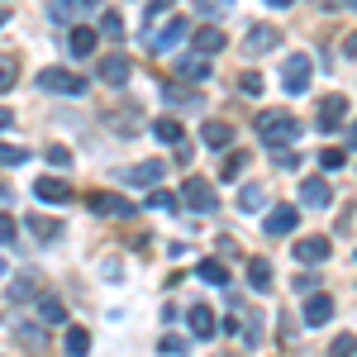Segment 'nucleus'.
<instances>
[{
    "label": "nucleus",
    "mask_w": 357,
    "mask_h": 357,
    "mask_svg": "<svg viewBox=\"0 0 357 357\" xmlns=\"http://www.w3.org/2000/svg\"><path fill=\"white\" fill-rule=\"evenodd\" d=\"M100 33H105V38H124V20H119L114 10H105V15H100Z\"/></svg>",
    "instance_id": "nucleus-35"
},
{
    "label": "nucleus",
    "mask_w": 357,
    "mask_h": 357,
    "mask_svg": "<svg viewBox=\"0 0 357 357\" xmlns=\"http://www.w3.org/2000/svg\"><path fill=\"white\" fill-rule=\"evenodd\" d=\"M43 329L48 324H67V310H62V301H53V296H38V314H33Z\"/></svg>",
    "instance_id": "nucleus-23"
},
{
    "label": "nucleus",
    "mask_w": 357,
    "mask_h": 357,
    "mask_svg": "<svg viewBox=\"0 0 357 357\" xmlns=\"http://www.w3.org/2000/svg\"><path fill=\"white\" fill-rule=\"evenodd\" d=\"M48 162L53 167H72V153H67L62 143H53V148H48Z\"/></svg>",
    "instance_id": "nucleus-40"
},
{
    "label": "nucleus",
    "mask_w": 357,
    "mask_h": 357,
    "mask_svg": "<svg viewBox=\"0 0 357 357\" xmlns=\"http://www.w3.org/2000/svg\"><path fill=\"white\" fill-rule=\"evenodd\" d=\"M248 286H252L257 296L272 291V262H267V257H252V262H248Z\"/></svg>",
    "instance_id": "nucleus-20"
},
{
    "label": "nucleus",
    "mask_w": 357,
    "mask_h": 357,
    "mask_svg": "<svg viewBox=\"0 0 357 357\" xmlns=\"http://www.w3.org/2000/svg\"><path fill=\"white\" fill-rule=\"evenodd\" d=\"M162 353L181 357V353H186V338H181V333H167V338H162Z\"/></svg>",
    "instance_id": "nucleus-39"
},
{
    "label": "nucleus",
    "mask_w": 357,
    "mask_h": 357,
    "mask_svg": "<svg viewBox=\"0 0 357 357\" xmlns=\"http://www.w3.org/2000/svg\"><path fill=\"white\" fill-rule=\"evenodd\" d=\"M296 224H301V210L296 205H276L272 215H267V234H296Z\"/></svg>",
    "instance_id": "nucleus-16"
},
{
    "label": "nucleus",
    "mask_w": 357,
    "mask_h": 357,
    "mask_svg": "<svg viewBox=\"0 0 357 357\" xmlns=\"http://www.w3.org/2000/svg\"><path fill=\"white\" fill-rule=\"evenodd\" d=\"M310 72H314V62L305 53H291L281 62V86H286L291 96H305V91H310Z\"/></svg>",
    "instance_id": "nucleus-4"
},
{
    "label": "nucleus",
    "mask_w": 357,
    "mask_h": 357,
    "mask_svg": "<svg viewBox=\"0 0 357 357\" xmlns=\"http://www.w3.org/2000/svg\"><path fill=\"white\" fill-rule=\"evenodd\" d=\"M238 86H243V96H262V77H257V72H248Z\"/></svg>",
    "instance_id": "nucleus-41"
},
{
    "label": "nucleus",
    "mask_w": 357,
    "mask_h": 357,
    "mask_svg": "<svg viewBox=\"0 0 357 357\" xmlns=\"http://www.w3.org/2000/svg\"><path fill=\"white\" fill-rule=\"evenodd\" d=\"M33 195H38V200H48V205H67V200H72V186H67L62 176H38Z\"/></svg>",
    "instance_id": "nucleus-14"
},
{
    "label": "nucleus",
    "mask_w": 357,
    "mask_h": 357,
    "mask_svg": "<svg viewBox=\"0 0 357 357\" xmlns=\"http://www.w3.org/2000/svg\"><path fill=\"white\" fill-rule=\"evenodd\" d=\"M301 205H305V210H329V205H333L329 181H324V176H305V181H301Z\"/></svg>",
    "instance_id": "nucleus-7"
},
{
    "label": "nucleus",
    "mask_w": 357,
    "mask_h": 357,
    "mask_svg": "<svg viewBox=\"0 0 357 357\" xmlns=\"http://www.w3.org/2000/svg\"><path fill=\"white\" fill-rule=\"evenodd\" d=\"M86 205H91L96 215H134V205H129V200H119V195H110V191L86 195Z\"/></svg>",
    "instance_id": "nucleus-17"
},
{
    "label": "nucleus",
    "mask_w": 357,
    "mask_h": 357,
    "mask_svg": "<svg viewBox=\"0 0 357 357\" xmlns=\"http://www.w3.org/2000/svg\"><path fill=\"white\" fill-rule=\"evenodd\" d=\"M329 319H333V301L324 291H310V301H305V324H310V329H324Z\"/></svg>",
    "instance_id": "nucleus-8"
},
{
    "label": "nucleus",
    "mask_w": 357,
    "mask_h": 357,
    "mask_svg": "<svg viewBox=\"0 0 357 357\" xmlns=\"http://www.w3.org/2000/svg\"><path fill=\"white\" fill-rule=\"evenodd\" d=\"M15 77H20V67H15V57L10 53H0V96L15 86Z\"/></svg>",
    "instance_id": "nucleus-33"
},
{
    "label": "nucleus",
    "mask_w": 357,
    "mask_h": 357,
    "mask_svg": "<svg viewBox=\"0 0 357 357\" xmlns=\"http://www.w3.org/2000/svg\"><path fill=\"white\" fill-rule=\"evenodd\" d=\"M348 148H357V124H348Z\"/></svg>",
    "instance_id": "nucleus-49"
},
{
    "label": "nucleus",
    "mask_w": 357,
    "mask_h": 357,
    "mask_svg": "<svg viewBox=\"0 0 357 357\" xmlns=\"http://www.w3.org/2000/svg\"><path fill=\"white\" fill-rule=\"evenodd\" d=\"M5 24H10V10H0V29H5Z\"/></svg>",
    "instance_id": "nucleus-50"
},
{
    "label": "nucleus",
    "mask_w": 357,
    "mask_h": 357,
    "mask_svg": "<svg viewBox=\"0 0 357 357\" xmlns=\"http://www.w3.org/2000/svg\"><path fill=\"white\" fill-rule=\"evenodd\" d=\"M257 138L267 148H286V143L301 138V124H296V114H286V110H262L257 114Z\"/></svg>",
    "instance_id": "nucleus-1"
},
{
    "label": "nucleus",
    "mask_w": 357,
    "mask_h": 357,
    "mask_svg": "<svg viewBox=\"0 0 357 357\" xmlns=\"http://www.w3.org/2000/svg\"><path fill=\"white\" fill-rule=\"evenodd\" d=\"M15 229H20V224L10 220V215H0V243H10V238H15Z\"/></svg>",
    "instance_id": "nucleus-42"
},
{
    "label": "nucleus",
    "mask_w": 357,
    "mask_h": 357,
    "mask_svg": "<svg viewBox=\"0 0 357 357\" xmlns=\"http://www.w3.org/2000/svg\"><path fill=\"white\" fill-rule=\"evenodd\" d=\"M91 10H96V0H53L48 5V20L53 24H72L77 15H91Z\"/></svg>",
    "instance_id": "nucleus-11"
},
{
    "label": "nucleus",
    "mask_w": 357,
    "mask_h": 357,
    "mask_svg": "<svg viewBox=\"0 0 357 357\" xmlns=\"http://www.w3.org/2000/svg\"><path fill=\"white\" fill-rule=\"evenodd\" d=\"M0 276H5V262H0Z\"/></svg>",
    "instance_id": "nucleus-52"
},
{
    "label": "nucleus",
    "mask_w": 357,
    "mask_h": 357,
    "mask_svg": "<svg viewBox=\"0 0 357 357\" xmlns=\"http://www.w3.org/2000/svg\"><path fill=\"white\" fill-rule=\"evenodd\" d=\"M186 33H191V24H186V20H167V24H162V33L153 38V53H158V57H162V53H172V48H176V43H181Z\"/></svg>",
    "instance_id": "nucleus-13"
},
{
    "label": "nucleus",
    "mask_w": 357,
    "mask_h": 357,
    "mask_svg": "<svg viewBox=\"0 0 357 357\" xmlns=\"http://www.w3.org/2000/svg\"><path fill=\"white\" fill-rule=\"evenodd\" d=\"M243 167H248V153H229L220 167V181H238L243 176Z\"/></svg>",
    "instance_id": "nucleus-30"
},
{
    "label": "nucleus",
    "mask_w": 357,
    "mask_h": 357,
    "mask_svg": "<svg viewBox=\"0 0 357 357\" xmlns=\"http://www.w3.org/2000/svg\"><path fill=\"white\" fill-rule=\"evenodd\" d=\"M272 158H276V167H286V172H296V167H301V158L291 153V143H286V148H272Z\"/></svg>",
    "instance_id": "nucleus-36"
},
{
    "label": "nucleus",
    "mask_w": 357,
    "mask_h": 357,
    "mask_svg": "<svg viewBox=\"0 0 357 357\" xmlns=\"http://www.w3.org/2000/svg\"><path fill=\"white\" fill-rule=\"evenodd\" d=\"M10 200H15V195H10V186L0 181V205H10Z\"/></svg>",
    "instance_id": "nucleus-47"
},
{
    "label": "nucleus",
    "mask_w": 357,
    "mask_h": 357,
    "mask_svg": "<svg viewBox=\"0 0 357 357\" xmlns=\"http://www.w3.org/2000/svg\"><path fill=\"white\" fill-rule=\"evenodd\" d=\"M10 124H15V119H10V110H5V105H0V129H10Z\"/></svg>",
    "instance_id": "nucleus-48"
},
{
    "label": "nucleus",
    "mask_w": 357,
    "mask_h": 357,
    "mask_svg": "<svg viewBox=\"0 0 357 357\" xmlns=\"http://www.w3.org/2000/svg\"><path fill=\"white\" fill-rule=\"evenodd\" d=\"M276 43H281V33H276V24H252L243 33V53L248 57H262V53H272Z\"/></svg>",
    "instance_id": "nucleus-5"
},
{
    "label": "nucleus",
    "mask_w": 357,
    "mask_h": 357,
    "mask_svg": "<svg viewBox=\"0 0 357 357\" xmlns=\"http://www.w3.org/2000/svg\"><path fill=\"white\" fill-rule=\"evenodd\" d=\"M162 167L167 162H138V167H129V172H119V181H124V186H158V181H162Z\"/></svg>",
    "instance_id": "nucleus-12"
},
{
    "label": "nucleus",
    "mask_w": 357,
    "mask_h": 357,
    "mask_svg": "<svg viewBox=\"0 0 357 357\" xmlns=\"http://www.w3.org/2000/svg\"><path fill=\"white\" fill-rule=\"evenodd\" d=\"M172 5H176V0H148V10H143V15H148V24H158V20H162Z\"/></svg>",
    "instance_id": "nucleus-38"
},
{
    "label": "nucleus",
    "mask_w": 357,
    "mask_h": 357,
    "mask_svg": "<svg viewBox=\"0 0 357 357\" xmlns=\"http://www.w3.org/2000/svg\"><path fill=\"white\" fill-rule=\"evenodd\" d=\"M348 10H357V0H348Z\"/></svg>",
    "instance_id": "nucleus-51"
},
{
    "label": "nucleus",
    "mask_w": 357,
    "mask_h": 357,
    "mask_svg": "<svg viewBox=\"0 0 357 357\" xmlns=\"http://www.w3.org/2000/svg\"><path fill=\"white\" fill-rule=\"evenodd\" d=\"M62 343H67V353H72V357L91 353V333H86V329H67V338H62Z\"/></svg>",
    "instance_id": "nucleus-31"
},
{
    "label": "nucleus",
    "mask_w": 357,
    "mask_h": 357,
    "mask_svg": "<svg viewBox=\"0 0 357 357\" xmlns=\"http://www.w3.org/2000/svg\"><path fill=\"white\" fill-rule=\"evenodd\" d=\"M319 167H324V172H338V167H348V148H324V153H319Z\"/></svg>",
    "instance_id": "nucleus-32"
},
{
    "label": "nucleus",
    "mask_w": 357,
    "mask_h": 357,
    "mask_svg": "<svg viewBox=\"0 0 357 357\" xmlns=\"http://www.w3.org/2000/svg\"><path fill=\"white\" fill-rule=\"evenodd\" d=\"M224 48V29L215 24H205V29H195V53H205V57H215Z\"/></svg>",
    "instance_id": "nucleus-22"
},
{
    "label": "nucleus",
    "mask_w": 357,
    "mask_h": 357,
    "mask_svg": "<svg viewBox=\"0 0 357 357\" xmlns=\"http://www.w3.org/2000/svg\"><path fill=\"white\" fill-rule=\"evenodd\" d=\"M176 77H181V82H210V57L205 53L176 57Z\"/></svg>",
    "instance_id": "nucleus-15"
},
{
    "label": "nucleus",
    "mask_w": 357,
    "mask_h": 357,
    "mask_svg": "<svg viewBox=\"0 0 357 357\" xmlns=\"http://www.w3.org/2000/svg\"><path fill=\"white\" fill-rule=\"evenodd\" d=\"M96 72H100V82H105V86H129L134 62H129L124 53H110V57H100V67H96Z\"/></svg>",
    "instance_id": "nucleus-6"
},
{
    "label": "nucleus",
    "mask_w": 357,
    "mask_h": 357,
    "mask_svg": "<svg viewBox=\"0 0 357 357\" xmlns=\"http://www.w3.org/2000/svg\"><path fill=\"white\" fill-rule=\"evenodd\" d=\"M143 205H148V210H162V215H172V210H176V195L167 191V186H153V191H148V200H143Z\"/></svg>",
    "instance_id": "nucleus-29"
},
{
    "label": "nucleus",
    "mask_w": 357,
    "mask_h": 357,
    "mask_svg": "<svg viewBox=\"0 0 357 357\" xmlns=\"http://www.w3.org/2000/svg\"><path fill=\"white\" fill-rule=\"evenodd\" d=\"M38 91H48V96H86V77L67 72V67H43L38 72Z\"/></svg>",
    "instance_id": "nucleus-2"
},
{
    "label": "nucleus",
    "mask_w": 357,
    "mask_h": 357,
    "mask_svg": "<svg viewBox=\"0 0 357 357\" xmlns=\"http://www.w3.org/2000/svg\"><path fill=\"white\" fill-rule=\"evenodd\" d=\"M15 338H20L24 348H38V343H43V338H38V333H33V329H15Z\"/></svg>",
    "instance_id": "nucleus-43"
},
{
    "label": "nucleus",
    "mask_w": 357,
    "mask_h": 357,
    "mask_svg": "<svg viewBox=\"0 0 357 357\" xmlns=\"http://www.w3.org/2000/svg\"><path fill=\"white\" fill-rule=\"evenodd\" d=\"M343 114H348V100H343V96H329V100L314 110V129H324V134H329V129L343 124Z\"/></svg>",
    "instance_id": "nucleus-10"
},
{
    "label": "nucleus",
    "mask_w": 357,
    "mask_h": 357,
    "mask_svg": "<svg viewBox=\"0 0 357 357\" xmlns=\"http://www.w3.org/2000/svg\"><path fill=\"white\" fill-rule=\"evenodd\" d=\"M153 138H158V143H167V148H176V143H181V124H176V119H158V124H153Z\"/></svg>",
    "instance_id": "nucleus-27"
},
{
    "label": "nucleus",
    "mask_w": 357,
    "mask_h": 357,
    "mask_svg": "<svg viewBox=\"0 0 357 357\" xmlns=\"http://www.w3.org/2000/svg\"><path fill=\"white\" fill-rule=\"evenodd\" d=\"M186 324H191L195 338H215V333H220V319H215L210 305H191V310H186Z\"/></svg>",
    "instance_id": "nucleus-9"
},
{
    "label": "nucleus",
    "mask_w": 357,
    "mask_h": 357,
    "mask_svg": "<svg viewBox=\"0 0 357 357\" xmlns=\"http://www.w3.org/2000/svg\"><path fill=\"white\" fill-rule=\"evenodd\" d=\"M296 257H301L305 267H310V262H314V267L329 262V238H301V243H296Z\"/></svg>",
    "instance_id": "nucleus-19"
},
{
    "label": "nucleus",
    "mask_w": 357,
    "mask_h": 357,
    "mask_svg": "<svg viewBox=\"0 0 357 357\" xmlns=\"http://www.w3.org/2000/svg\"><path fill=\"white\" fill-rule=\"evenodd\" d=\"M343 57H357V33H348V38H343Z\"/></svg>",
    "instance_id": "nucleus-45"
},
{
    "label": "nucleus",
    "mask_w": 357,
    "mask_h": 357,
    "mask_svg": "<svg viewBox=\"0 0 357 357\" xmlns=\"http://www.w3.org/2000/svg\"><path fill=\"white\" fill-rule=\"evenodd\" d=\"M262 5H276V10H291L296 0H262Z\"/></svg>",
    "instance_id": "nucleus-46"
},
{
    "label": "nucleus",
    "mask_w": 357,
    "mask_h": 357,
    "mask_svg": "<svg viewBox=\"0 0 357 357\" xmlns=\"http://www.w3.org/2000/svg\"><path fill=\"white\" fill-rule=\"evenodd\" d=\"M29 234H38L43 243H53V238H62V220H48V215H29L24 220Z\"/></svg>",
    "instance_id": "nucleus-21"
},
{
    "label": "nucleus",
    "mask_w": 357,
    "mask_h": 357,
    "mask_svg": "<svg viewBox=\"0 0 357 357\" xmlns=\"http://www.w3.org/2000/svg\"><path fill=\"white\" fill-rule=\"evenodd\" d=\"M329 353H333V357H348V353H357V338H353V333H338Z\"/></svg>",
    "instance_id": "nucleus-37"
},
{
    "label": "nucleus",
    "mask_w": 357,
    "mask_h": 357,
    "mask_svg": "<svg viewBox=\"0 0 357 357\" xmlns=\"http://www.w3.org/2000/svg\"><path fill=\"white\" fill-rule=\"evenodd\" d=\"M195 276H200V281H210V286H224V281H229V267H224L220 257H205V262L195 267Z\"/></svg>",
    "instance_id": "nucleus-26"
},
{
    "label": "nucleus",
    "mask_w": 357,
    "mask_h": 357,
    "mask_svg": "<svg viewBox=\"0 0 357 357\" xmlns=\"http://www.w3.org/2000/svg\"><path fill=\"white\" fill-rule=\"evenodd\" d=\"M200 143H205V148H229V143H234V129L215 119V124H205V129H200Z\"/></svg>",
    "instance_id": "nucleus-25"
},
{
    "label": "nucleus",
    "mask_w": 357,
    "mask_h": 357,
    "mask_svg": "<svg viewBox=\"0 0 357 357\" xmlns=\"http://www.w3.org/2000/svg\"><path fill=\"white\" fill-rule=\"evenodd\" d=\"M96 43H100V33H96V29H72V38H67V53L77 57V62H82V57H91L96 53Z\"/></svg>",
    "instance_id": "nucleus-18"
},
{
    "label": "nucleus",
    "mask_w": 357,
    "mask_h": 357,
    "mask_svg": "<svg viewBox=\"0 0 357 357\" xmlns=\"http://www.w3.org/2000/svg\"><path fill=\"white\" fill-rule=\"evenodd\" d=\"M181 200L191 205L195 215H215V210H220V195H215V186H210L205 176H186V186H181Z\"/></svg>",
    "instance_id": "nucleus-3"
},
{
    "label": "nucleus",
    "mask_w": 357,
    "mask_h": 357,
    "mask_svg": "<svg viewBox=\"0 0 357 357\" xmlns=\"http://www.w3.org/2000/svg\"><path fill=\"white\" fill-rule=\"evenodd\" d=\"M29 162V153L20 148V143H0V167H20Z\"/></svg>",
    "instance_id": "nucleus-34"
},
{
    "label": "nucleus",
    "mask_w": 357,
    "mask_h": 357,
    "mask_svg": "<svg viewBox=\"0 0 357 357\" xmlns=\"http://www.w3.org/2000/svg\"><path fill=\"white\" fill-rule=\"evenodd\" d=\"M33 296H38V276L33 272H24V276L10 281V305H24V301H33Z\"/></svg>",
    "instance_id": "nucleus-24"
},
{
    "label": "nucleus",
    "mask_w": 357,
    "mask_h": 357,
    "mask_svg": "<svg viewBox=\"0 0 357 357\" xmlns=\"http://www.w3.org/2000/svg\"><path fill=\"white\" fill-rule=\"evenodd\" d=\"M262 205H267V191H262V186H243V191H238V210H243V215H257Z\"/></svg>",
    "instance_id": "nucleus-28"
},
{
    "label": "nucleus",
    "mask_w": 357,
    "mask_h": 357,
    "mask_svg": "<svg viewBox=\"0 0 357 357\" xmlns=\"http://www.w3.org/2000/svg\"><path fill=\"white\" fill-rule=\"evenodd\" d=\"M314 286H319V276H296V291H301V296H310Z\"/></svg>",
    "instance_id": "nucleus-44"
}]
</instances>
